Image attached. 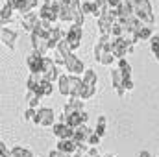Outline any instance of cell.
Returning <instances> with one entry per match:
<instances>
[{"instance_id":"7dc6e473","label":"cell","mask_w":159,"mask_h":157,"mask_svg":"<svg viewBox=\"0 0 159 157\" xmlns=\"http://www.w3.org/2000/svg\"><path fill=\"white\" fill-rule=\"evenodd\" d=\"M104 157H115V155H111V154H107V155H104Z\"/></svg>"},{"instance_id":"f1b7e54d","label":"cell","mask_w":159,"mask_h":157,"mask_svg":"<svg viewBox=\"0 0 159 157\" xmlns=\"http://www.w3.org/2000/svg\"><path fill=\"white\" fill-rule=\"evenodd\" d=\"M117 67L120 69V72H122V76H124V78H131V65L126 61V57L117 59Z\"/></svg>"},{"instance_id":"836d02e7","label":"cell","mask_w":159,"mask_h":157,"mask_svg":"<svg viewBox=\"0 0 159 157\" xmlns=\"http://www.w3.org/2000/svg\"><path fill=\"white\" fill-rule=\"evenodd\" d=\"M94 94H96V85H85L81 98H83V100H91Z\"/></svg>"},{"instance_id":"cb8c5ba5","label":"cell","mask_w":159,"mask_h":157,"mask_svg":"<svg viewBox=\"0 0 159 157\" xmlns=\"http://www.w3.org/2000/svg\"><path fill=\"white\" fill-rule=\"evenodd\" d=\"M107 50H111V44H106V43H102L100 39H96L94 46H93V54H94V59H96V61H100V59H102V56H104Z\"/></svg>"},{"instance_id":"484cf974","label":"cell","mask_w":159,"mask_h":157,"mask_svg":"<svg viewBox=\"0 0 159 157\" xmlns=\"http://www.w3.org/2000/svg\"><path fill=\"white\" fill-rule=\"evenodd\" d=\"M34 155V152L28 148V146H22V144H17L11 148V157H30Z\"/></svg>"},{"instance_id":"9c48e42d","label":"cell","mask_w":159,"mask_h":157,"mask_svg":"<svg viewBox=\"0 0 159 157\" xmlns=\"http://www.w3.org/2000/svg\"><path fill=\"white\" fill-rule=\"evenodd\" d=\"M43 59H44V56H43L41 52H37V50H32V52L28 54L26 65H28L30 72H41V70H43Z\"/></svg>"},{"instance_id":"4fadbf2b","label":"cell","mask_w":159,"mask_h":157,"mask_svg":"<svg viewBox=\"0 0 159 157\" xmlns=\"http://www.w3.org/2000/svg\"><path fill=\"white\" fill-rule=\"evenodd\" d=\"M30 35H32V48H34V50L41 52L43 56H48V52H52V50H50V44H48V39L41 37L39 34H35V32H32Z\"/></svg>"},{"instance_id":"8992f818","label":"cell","mask_w":159,"mask_h":157,"mask_svg":"<svg viewBox=\"0 0 159 157\" xmlns=\"http://www.w3.org/2000/svg\"><path fill=\"white\" fill-rule=\"evenodd\" d=\"M65 69H67V72L69 74H78L81 76L87 69H85V65H83V61L80 59L78 56L72 52V54H69L67 57H65Z\"/></svg>"},{"instance_id":"d4e9b609","label":"cell","mask_w":159,"mask_h":157,"mask_svg":"<svg viewBox=\"0 0 159 157\" xmlns=\"http://www.w3.org/2000/svg\"><path fill=\"white\" fill-rule=\"evenodd\" d=\"M37 92H39L41 96H52V92H54V81H48V79L44 78L39 83V87H37Z\"/></svg>"},{"instance_id":"d6986e66","label":"cell","mask_w":159,"mask_h":157,"mask_svg":"<svg viewBox=\"0 0 159 157\" xmlns=\"http://www.w3.org/2000/svg\"><path fill=\"white\" fill-rule=\"evenodd\" d=\"M13 13H17L15 7L6 2V4L2 6V11H0V22H2V26H7V24L13 22Z\"/></svg>"},{"instance_id":"e575fe53","label":"cell","mask_w":159,"mask_h":157,"mask_svg":"<svg viewBox=\"0 0 159 157\" xmlns=\"http://www.w3.org/2000/svg\"><path fill=\"white\" fill-rule=\"evenodd\" d=\"M111 35H113V37H122V35H124V28H122V24H120L119 20L113 22V26H111Z\"/></svg>"},{"instance_id":"277c9868","label":"cell","mask_w":159,"mask_h":157,"mask_svg":"<svg viewBox=\"0 0 159 157\" xmlns=\"http://www.w3.org/2000/svg\"><path fill=\"white\" fill-rule=\"evenodd\" d=\"M65 37H67V41H69V44H70L72 52H74V50H78L80 46H81L83 26H81V24H76V22H72V24L65 30Z\"/></svg>"},{"instance_id":"e0dca14e","label":"cell","mask_w":159,"mask_h":157,"mask_svg":"<svg viewBox=\"0 0 159 157\" xmlns=\"http://www.w3.org/2000/svg\"><path fill=\"white\" fill-rule=\"evenodd\" d=\"M37 6H39V0H19V4L15 6V11L22 17L30 11H35Z\"/></svg>"},{"instance_id":"7a4b0ae2","label":"cell","mask_w":159,"mask_h":157,"mask_svg":"<svg viewBox=\"0 0 159 157\" xmlns=\"http://www.w3.org/2000/svg\"><path fill=\"white\" fill-rule=\"evenodd\" d=\"M37 13H39L41 19H48L54 24L59 22V11H57V2L56 0H43Z\"/></svg>"},{"instance_id":"5b68a950","label":"cell","mask_w":159,"mask_h":157,"mask_svg":"<svg viewBox=\"0 0 159 157\" xmlns=\"http://www.w3.org/2000/svg\"><path fill=\"white\" fill-rule=\"evenodd\" d=\"M43 74H44V78L48 79V81L57 83V79H59V76H61V72H59V65L54 61V57L44 56V59H43Z\"/></svg>"},{"instance_id":"60d3db41","label":"cell","mask_w":159,"mask_h":157,"mask_svg":"<svg viewBox=\"0 0 159 157\" xmlns=\"http://www.w3.org/2000/svg\"><path fill=\"white\" fill-rule=\"evenodd\" d=\"M48 157H70V155H69V154H65V152H61L59 148H56V150H50Z\"/></svg>"},{"instance_id":"30bf717a","label":"cell","mask_w":159,"mask_h":157,"mask_svg":"<svg viewBox=\"0 0 159 157\" xmlns=\"http://www.w3.org/2000/svg\"><path fill=\"white\" fill-rule=\"evenodd\" d=\"M57 2V11H59V22H63V24H72V20H74V15H72V9H70V6H69V2L67 0H56Z\"/></svg>"},{"instance_id":"ffe728a7","label":"cell","mask_w":159,"mask_h":157,"mask_svg":"<svg viewBox=\"0 0 159 157\" xmlns=\"http://www.w3.org/2000/svg\"><path fill=\"white\" fill-rule=\"evenodd\" d=\"M87 120H89V115H87L85 111H80V113L69 115L65 122H67L69 126H72V128H78V126H81V124H87Z\"/></svg>"},{"instance_id":"7bdbcfd3","label":"cell","mask_w":159,"mask_h":157,"mask_svg":"<svg viewBox=\"0 0 159 157\" xmlns=\"http://www.w3.org/2000/svg\"><path fill=\"white\" fill-rule=\"evenodd\" d=\"M85 157H102V155L98 154V148H96V146H91V148H89V152L85 154Z\"/></svg>"},{"instance_id":"4dcf8cb0","label":"cell","mask_w":159,"mask_h":157,"mask_svg":"<svg viewBox=\"0 0 159 157\" xmlns=\"http://www.w3.org/2000/svg\"><path fill=\"white\" fill-rule=\"evenodd\" d=\"M59 54H63L65 57L69 56V54H72V48H70V44H69V41H67V37L65 39H61L59 43H57V48H56Z\"/></svg>"},{"instance_id":"bcb514c9","label":"cell","mask_w":159,"mask_h":157,"mask_svg":"<svg viewBox=\"0 0 159 157\" xmlns=\"http://www.w3.org/2000/svg\"><path fill=\"white\" fill-rule=\"evenodd\" d=\"M152 56H154V59H156V61H159V48H157V50H154V52H152Z\"/></svg>"},{"instance_id":"ba28073f","label":"cell","mask_w":159,"mask_h":157,"mask_svg":"<svg viewBox=\"0 0 159 157\" xmlns=\"http://www.w3.org/2000/svg\"><path fill=\"white\" fill-rule=\"evenodd\" d=\"M39 24H41V17H39V13H35V11H30V13H26V15L20 17V26H22L24 32L32 34Z\"/></svg>"},{"instance_id":"1f68e13d","label":"cell","mask_w":159,"mask_h":157,"mask_svg":"<svg viewBox=\"0 0 159 157\" xmlns=\"http://www.w3.org/2000/svg\"><path fill=\"white\" fill-rule=\"evenodd\" d=\"M137 35H139V39L141 41H150L152 39V35H154V32H152V26H148V24H144L139 32H137Z\"/></svg>"},{"instance_id":"52a82bcc","label":"cell","mask_w":159,"mask_h":157,"mask_svg":"<svg viewBox=\"0 0 159 157\" xmlns=\"http://www.w3.org/2000/svg\"><path fill=\"white\" fill-rule=\"evenodd\" d=\"M52 133L56 135V139H74V133H76V128L69 126L67 122H56L52 126Z\"/></svg>"},{"instance_id":"d6a6232c","label":"cell","mask_w":159,"mask_h":157,"mask_svg":"<svg viewBox=\"0 0 159 157\" xmlns=\"http://www.w3.org/2000/svg\"><path fill=\"white\" fill-rule=\"evenodd\" d=\"M115 61H117V57H115V54H113L111 50H107V52H106V54L102 56V59H100L98 63H100V65H104V67H111V65H113Z\"/></svg>"},{"instance_id":"8d00e7d4","label":"cell","mask_w":159,"mask_h":157,"mask_svg":"<svg viewBox=\"0 0 159 157\" xmlns=\"http://www.w3.org/2000/svg\"><path fill=\"white\" fill-rule=\"evenodd\" d=\"M35 115H37V109H35V107H28V109L24 111V117H22V120H24V122H32Z\"/></svg>"},{"instance_id":"ee69618b","label":"cell","mask_w":159,"mask_h":157,"mask_svg":"<svg viewBox=\"0 0 159 157\" xmlns=\"http://www.w3.org/2000/svg\"><path fill=\"white\" fill-rule=\"evenodd\" d=\"M139 157H152V154H150L148 150H141V154H139Z\"/></svg>"},{"instance_id":"3957f363","label":"cell","mask_w":159,"mask_h":157,"mask_svg":"<svg viewBox=\"0 0 159 157\" xmlns=\"http://www.w3.org/2000/svg\"><path fill=\"white\" fill-rule=\"evenodd\" d=\"M32 124L41 126V128H52L56 124V113L50 107H37V115L34 117Z\"/></svg>"},{"instance_id":"f6af8a7d","label":"cell","mask_w":159,"mask_h":157,"mask_svg":"<svg viewBox=\"0 0 159 157\" xmlns=\"http://www.w3.org/2000/svg\"><path fill=\"white\" fill-rule=\"evenodd\" d=\"M107 2H109V6H111V7H117L122 0H107Z\"/></svg>"},{"instance_id":"44dd1931","label":"cell","mask_w":159,"mask_h":157,"mask_svg":"<svg viewBox=\"0 0 159 157\" xmlns=\"http://www.w3.org/2000/svg\"><path fill=\"white\" fill-rule=\"evenodd\" d=\"M91 133H93V129L87 126V124H81L76 128V133H74V141L76 142H87L89 141V137H91Z\"/></svg>"},{"instance_id":"ab89813d","label":"cell","mask_w":159,"mask_h":157,"mask_svg":"<svg viewBox=\"0 0 159 157\" xmlns=\"http://www.w3.org/2000/svg\"><path fill=\"white\" fill-rule=\"evenodd\" d=\"M122 87H124V91H126V92L133 91V89H135V85H133V79H131V78H124V83H122Z\"/></svg>"},{"instance_id":"f546056e","label":"cell","mask_w":159,"mask_h":157,"mask_svg":"<svg viewBox=\"0 0 159 157\" xmlns=\"http://www.w3.org/2000/svg\"><path fill=\"white\" fill-rule=\"evenodd\" d=\"M106 126H107V118L104 117V115H100V117L96 118V128H94V131H96L100 137H104V135H106Z\"/></svg>"},{"instance_id":"74e56055","label":"cell","mask_w":159,"mask_h":157,"mask_svg":"<svg viewBox=\"0 0 159 157\" xmlns=\"http://www.w3.org/2000/svg\"><path fill=\"white\" fill-rule=\"evenodd\" d=\"M81 11H83L85 15H93V2L81 0Z\"/></svg>"},{"instance_id":"5bb4252c","label":"cell","mask_w":159,"mask_h":157,"mask_svg":"<svg viewBox=\"0 0 159 157\" xmlns=\"http://www.w3.org/2000/svg\"><path fill=\"white\" fill-rule=\"evenodd\" d=\"M113 22H115V17H113L109 11H106L102 17L96 19V28H98L100 34H111V26H113Z\"/></svg>"},{"instance_id":"8fae6325","label":"cell","mask_w":159,"mask_h":157,"mask_svg":"<svg viewBox=\"0 0 159 157\" xmlns=\"http://www.w3.org/2000/svg\"><path fill=\"white\" fill-rule=\"evenodd\" d=\"M80 111H85V100L83 98H72V96H69V102L63 105V113L69 117V115L80 113Z\"/></svg>"},{"instance_id":"d590c367","label":"cell","mask_w":159,"mask_h":157,"mask_svg":"<svg viewBox=\"0 0 159 157\" xmlns=\"http://www.w3.org/2000/svg\"><path fill=\"white\" fill-rule=\"evenodd\" d=\"M100 141H102V137L93 129V133H91V137H89V141H87L89 146H96V148H98V146H100Z\"/></svg>"},{"instance_id":"83f0119b","label":"cell","mask_w":159,"mask_h":157,"mask_svg":"<svg viewBox=\"0 0 159 157\" xmlns=\"http://www.w3.org/2000/svg\"><path fill=\"white\" fill-rule=\"evenodd\" d=\"M81 78H83V83H85V85H96V83H98V74H96V70H93V69H87V70L81 74Z\"/></svg>"},{"instance_id":"7c38bea8","label":"cell","mask_w":159,"mask_h":157,"mask_svg":"<svg viewBox=\"0 0 159 157\" xmlns=\"http://www.w3.org/2000/svg\"><path fill=\"white\" fill-rule=\"evenodd\" d=\"M109 79H111V85H113V89L117 91V94L122 98V96L126 94V91H124V87H122V83H124V76H122V72H120L119 67L111 69V72H109Z\"/></svg>"},{"instance_id":"6da1fadb","label":"cell","mask_w":159,"mask_h":157,"mask_svg":"<svg viewBox=\"0 0 159 157\" xmlns=\"http://www.w3.org/2000/svg\"><path fill=\"white\" fill-rule=\"evenodd\" d=\"M133 15H137L148 26H154L156 24V17H154L150 0H135L133 2Z\"/></svg>"},{"instance_id":"b9f144b4","label":"cell","mask_w":159,"mask_h":157,"mask_svg":"<svg viewBox=\"0 0 159 157\" xmlns=\"http://www.w3.org/2000/svg\"><path fill=\"white\" fill-rule=\"evenodd\" d=\"M157 48H159V35H152V39H150V50L154 52Z\"/></svg>"},{"instance_id":"603a6c76","label":"cell","mask_w":159,"mask_h":157,"mask_svg":"<svg viewBox=\"0 0 159 157\" xmlns=\"http://www.w3.org/2000/svg\"><path fill=\"white\" fill-rule=\"evenodd\" d=\"M57 91L63 94V96H69L70 92V74H61L57 79Z\"/></svg>"},{"instance_id":"9a60e30c","label":"cell","mask_w":159,"mask_h":157,"mask_svg":"<svg viewBox=\"0 0 159 157\" xmlns=\"http://www.w3.org/2000/svg\"><path fill=\"white\" fill-rule=\"evenodd\" d=\"M83 89H85L83 78L78 76V74H70V92H69V96H72V98H81Z\"/></svg>"},{"instance_id":"7402d4cb","label":"cell","mask_w":159,"mask_h":157,"mask_svg":"<svg viewBox=\"0 0 159 157\" xmlns=\"http://www.w3.org/2000/svg\"><path fill=\"white\" fill-rule=\"evenodd\" d=\"M109 7L111 6H109L107 0H94L93 2V17H96V19L102 17L106 11H109Z\"/></svg>"},{"instance_id":"2e32d148","label":"cell","mask_w":159,"mask_h":157,"mask_svg":"<svg viewBox=\"0 0 159 157\" xmlns=\"http://www.w3.org/2000/svg\"><path fill=\"white\" fill-rule=\"evenodd\" d=\"M0 37H2V43H4L9 50H15V43H17V37H19V34H17L15 30H9L7 26H2Z\"/></svg>"},{"instance_id":"4316f807","label":"cell","mask_w":159,"mask_h":157,"mask_svg":"<svg viewBox=\"0 0 159 157\" xmlns=\"http://www.w3.org/2000/svg\"><path fill=\"white\" fill-rule=\"evenodd\" d=\"M41 98H43V96H41L37 91H26V102H28V107H35V109H37Z\"/></svg>"},{"instance_id":"f35d334b","label":"cell","mask_w":159,"mask_h":157,"mask_svg":"<svg viewBox=\"0 0 159 157\" xmlns=\"http://www.w3.org/2000/svg\"><path fill=\"white\" fill-rule=\"evenodd\" d=\"M52 57H54V61H56L59 67H65V56H63V54H59L57 50H54V52H52Z\"/></svg>"},{"instance_id":"ac0fdd59","label":"cell","mask_w":159,"mask_h":157,"mask_svg":"<svg viewBox=\"0 0 159 157\" xmlns=\"http://www.w3.org/2000/svg\"><path fill=\"white\" fill-rule=\"evenodd\" d=\"M57 148H59L61 152L72 155V154L78 152V142H76L74 139H59V141H57Z\"/></svg>"}]
</instances>
